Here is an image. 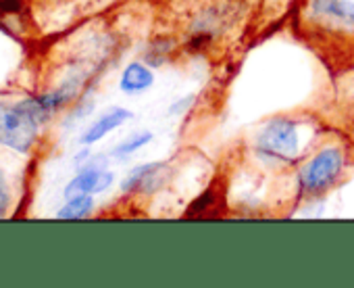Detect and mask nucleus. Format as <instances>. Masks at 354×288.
<instances>
[{
	"mask_svg": "<svg viewBox=\"0 0 354 288\" xmlns=\"http://www.w3.org/2000/svg\"><path fill=\"white\" fill-rule=\"evenodd\" d=\"M306 123L294 117L277 115L269 119L254 138V153L273 165H292L306 151Z\"/></svg>",
	"mask_w": 354,
	"mask_h": 288,
	"instance_id": "1",
	"label": "nucleus"
},
{
	"mask_svg": "<svg viewBox=\"0 0 354 288\" xmlns=\"http://www.w3.org/2000/svg\"><path fill=\"white\" fill-rule=\"evenodd\" d=\"M348 155L339 144H325L317 149L298 170V190L302 197H323L342 180Z\"/></svg>",
	"mask_w": 354,
	"mask_h": 288,
	"instance_id": "2",
	"label": "nucleus"
},
{
	"mask_svg": "<svg viewBox=\"0 0 354 288\" xmlns=\"http://www.w3.org/2000/svg\"><path fill=\"white\" fill-rule=\"evenodd\" d=\"M40 123L28 109L26 100L15 105L0 102V144L15 153L28 155L38 142Z\"/></svg>",
	"mask_w": 354,
	"mask_h": 288,
	"instance_id": "3",
	"label": "nucleus"
},
{
	"mask_svg": "<svg viewBox=\"0 0 354 288\" xmlns=\"http://www.w3.org/2000/svg\"><path fill=\"white\" fill-rule=\"evenodd\" d=\"M171 168L167 161H152L136 165L121 182V190L133 197H150L169 184Z\"/></svg>",
	"mask_w": 354,
	"mask_h": 288,
	"instance_id": "4",
	"label": "nucleus"
},
{
	"mask_svg": "<svg viewBox=\"0 0 354 288\" xmlns=\"http://www.w3.org/2000/svg\"><path fill=\"white\" fill-rule=\"evenodd\" d=\"M115 182L113 172H109L106 168H82V172L65 186V199H73V197H84V195H100L104 190H109Z\"/></svg>",
	"mask_w": 354,
	"mask_h": 288,
	"instance_id": "5",
	"label": "nucleus"
},
{
	"mask_svg": "<svg viewBox=\"0 0 354 288\" xmlns=\"http://www.w3.org/2000/svg\"><path fill=\"white\" fill-rule=\"evenodd\" d=\"M133 117V113L125 107H111L106 109L96 121L90 123V127L82 134L80 144L82 147H92V144L100 142L102 138H106L111 132H115L117 127H121L123 123H127Z\"/></svg>",
	"mask_w": 354,
	"mask_h": 288,
	"instance_id": "6",
	"label": "nucleus"
},
{
	"mask_svg": "<svg viewBox=\"0 0 354 288\" xmlns=\"http://www.w3.org/2000/svg\"><path fill=\"white\" fill-rule=\"evenodd\" d=\"M308 7L317 19L354 30V3L350 0H310Z\"/></svg>",
	"mask_w": 354,
	"mask_h": 288,
	"instance_id": "7",
	"label": "nucleus"
},
{
	"mask_svg": "<svg viewBox=\"0 0 354 288\" xmlns=\"http://www.w3.org/2000/svg\"><path fill=\"white\" fill-rule=\"evenodd\" d=\"M154 86V71L146 61H131L123 67L119 78V88L123 94L138 96Z\"/></svg>",
	"mask_w": 354,
	"mask_h": 288,
	"instance_id": "8",
	"label": "nucleus"
},
{
	"mask_svg": "<svg viewBox=\"0 0 354 288\" xmlns=\"http://www.w3.org/2000/svg\"><path fill=\"white\" fill-rule=\"evenodd\" d=\"M152 132H148V129H142V132H133V134H129L127 138H123L117 147L111 151V155L115 157V159H119V161H123V159H129L131 155H136L138 151H142L144 147H148V144L152 142Z\"/></svg>",
	"mask_w": 354,
	"mask_h": 288,
	"instance_id": "9",
	"label": "nucleus"
},
{
	"mask_svg": "<svg viewBox=\"0 0 354 288\" xmlns=\"http://www.w3.org/2000/svg\"><path fill=\"white\" fill-rule=\"evenodd\" d=\"M92 211H94V199L90 195H84V197L67 199V203L57 211V217L59 219H67V222H75V219L90 217Z\"/></svg>",
	"mask_w": 354,
	"mask_h": 288,
	"instance_id": "10",
	"label": "nucleus"
},
{
	"mask_svg": "<svg viewBox=\"0 0 354 288\" xmlns=\"http://www.w3.org/2000/svg\"><path fill=\"white\" fill-rule=\"evenodd\" d=\"M11 205V190H9V180L5 172L0 170V217H5Z\"/></svg>",
	"mask_w": 354,
	"mask_h": 288,
	"instance_id": "11",
	"label": "nucleus"
},
{
	"mask_svg": "<svg viewBox=\"0 0 354 288\" xmlns=\"http://www.w3.org/2000/svg\"><path fill=\"white\" fill-rule=\"evenodd\" d=\"M24 11V0H0V13L3 15H17Z\"/></svg>",
	"mask_w": 354,
	"mask_h": 288,
	"instance_id": "12",
	"label": "nucleus"
},
{
	"mask_svg": "<svg viewBox=\"0 0 354 288\" xmlns=\"http://www.w3.org/2000/svg\"><path fill=\"white\" fill-rule=\"evenodd\" d=\"M196 100V96L194 94H188V96H184V98H180L177 102H173V107H169V115H182L184 111H188L190 107H192V102Z\"/></svg>",
	"mask_w": 354,
	"mask_h": 288,
	"instance_id": "13",
	"label": "nucleus"
}]
</instances>
